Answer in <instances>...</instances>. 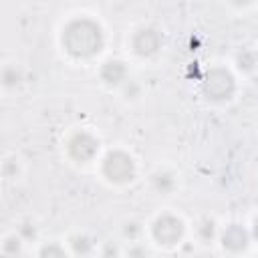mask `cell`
<instances>
[{
  "mask_svg": "<svg viewBox=\"0 0 258 258\" xmlns=\"http://www.w3.org/2000/svg\"><path fill=\"white\" fill-rule=\"evenodd\" d=\"M60 42H62V48L73 58L83 60V58H93L101 52L105 44V34L97 20L89 16H79L64 24Z\"/></svg>",
  "mask_w": 258,
  "mask_h": 258,
  "instance_id": "cell-1",
  "label": "cell"
},
{
  "mask_svg": "<svg viewBox=\"0 0 258 258\" xmlns=\"http://www.w3.org/2000/svg\"><path fill=\"white\" fill-rule=\"evenodd\" d=\"M202 91H204L206 99H210L214 103H226L236 93L234 75L224 67H212L202 79Z\"/></svg>",
  "mask_w": 258,
  "mask_h": 258,
  "instance_id": "cell-2",
  "label": "cell"
},
{
  "mask_svg": "<svg viewBox=\"0 0 258 258\" xmlns=\"http://www.w3.org/2000/svg\"><path fill=\"white\" fill-rule=\"evenodd\" d=\"M135 159L123 149H111L101 163V171L111 183H127L135 177Z\"/></svg>",
  "mask_w": 258,
  "mask_h": 258,
  "instance_id": "cell-3",
  "label": "cell"
},
{
  "mask_svg": "<svg viewBox=\"0 0 258 258\" xmlns=\"http://www.w3.org/2000/svg\"><path fill=\"white\" fill-rule=\"evenodd\" d=\"M183 232H185L183 220L177 218L175 214H161L151 224V236H153V240L159 246H165V248L179 244L181 238H183Z\"/></svg>",
  "mask_w": 258,
  "mask_h": 258,
  "instance_id": "cell-4",
  "label": "cell"
},
{
  "mask_svg": "<svg viewBox=\"0 0 258 258\" xmlns=\"http://www.w3.org/2000/svg\"><path fill=\"white\" fill-rule=\"evenodd\" d=\"M67 153L77 163H89L99 153V139L89 131H75L67 139Z\"/></svg>",
  "mask_w": 258,
  "mask_h": 258,
  "instance_id": "cell-5",
  "label": "cell"
},
{
  "mask_svg": "<svg viewBox=\"0 0 258 258\" xmlns=\"http://www.w3.org/2000/svg\"><path fill=\"white\" fill-rule=\"evenodd\" d=\"M161 48V32L153 26H143L139 30L133 32L131 36V50L133 54L141 56V58H149L153 54H157Z\"/></svg>",
  "mask_w": 258,
  "mask_h": 258,
  "instance_id": "cell-6",
  "label": "cell"
},
{
  "mask_svg": "<svg viewBox=\"0 0 258 258\" xmlns=\"http://www.w3.org/2000/svg\"><path fill=\"white\" fill-rule=\"evenodd\" d=\"M250 232L240 226V224H230L224 228V232L220 234V244L226 252H232V254H240L248 248L250 244Z\"/></svg>",
  "mask_w": 258,
  "mask_h": 258,
  "instance_id": "cell-7",
  "label": "cell"
},
{
  "mask_svg": "<svg viewBox=\"0 0 258 258\" xmlns=\"http://www.w3.org/2000/svg\"><path fill=\"white\" fill-rule=\"evenodd\" d=\"M99 79L107 85V87H119L127 81V67L123 60L119 58H109L101 64L99 69Z\"/></svg>",
  "mask_w": 258,
  "mask_h": 258,
  "instance_id": "cell-8",
  "label": "cell"
},
{
  "mask_svg": "<svg viewBox=\"0 0 258 258\" xmlns=\"http://www.w3.org/2000/svg\"><path fill=\"white\" fill-rule=\"evenodd\" d=\"M151 185L157 194L169 196V194H173L177 183H175V175L171 171H157V173L151 175Z\"/></svg>",
  "mask_w": 258,
  "mask_h": 258,
  "instance_id": "cell-9",
  "label": "cell"
},
{
  "mask_svg": "<svg viewBox=\"0 0 258 258\" xmlns=\"http://www.w3.org/2000/svg\"><path fill=\"white\" fill-rule=\"evenodd\" d=\"M236 64H238L240 71L250 73V71H254L256 64H258V54H256L252 48H242V50H238V54H236Z\"/></svg>",
  "mask_w": 258,
  "mask_h": 258,
  "instance_id": "cell-10",
  "label": "cell"
},
{
  "mask_svg": "<svg viewBox=\"0 0 258 258\" xmlns=\"http://www.w3.org/2000/svg\"><path fill=\"white\" fill-rule=\"evenodd\" d=\"M69 244H71L73 254H77V256H87V254L93 252V240H91L89 236H85V234L73 236V238L69 240Z\"/></svg>",
  "mask_w": 258,
  "mask_h": 258,
  "instance_id": "cell-11",
  "label": "cell"
},
{
  "mask_svg": "<svg viewBox=\"0 0 258 258\" xmlns=\"http://www.w3.org/2000/svg\"><path fill=\"white\" fill-rule=\"evenodd\" d=\"M20 81H22V73L20 69H16V64H6L2 69V85L6 89H16Z\"/></svg>",
  "mask_w": 258,
  "mask_h": 258,
  "instance_id": "cell-12",
  "label": "cell"
},
{
  "mask_svg": "<svg viewBox=\"0 0 258 258\" xmlns=\"http://www.w3.org/2000/svg\"><path fill=\"white\" fill-rule=\"evenodd\" d=\"M198 236L204 244L212 242L216 238V222L212 218H202L200 224H198Z\"/></svg>",
  "mask_w": 258,
  "mask_h": 258,
  "instance_id": "cell-13",
  "label": "cell"
},
{
  "mask_svg": "<svg viewBox=\"0 0 258 258\" xmlns=\"http://www.w3.org/2000/svg\"><path fill=\"white\" fill-rule=\"evenodd\" d=\"M22 250V238L20 236H8L4 242H2V252L4 254H20Z\"/></svg>",
  "mask_w": 258,
  "mask_h": 258,
  "instance_id": "cell-14",
  "label": "cell"
},
{
  "mask_svg": "<svg viewBox=\"0 0 258 258\" xmlns=\"http://www.w3.org/2000/svg\"><path fill=\"white\" fill-rule=\"evenodd\" d=\"M38 254L40 256H48V258H52V256H67V252H64V248L62 246H58L56 242H52V244H46V246H42L40 250H38Z\"/></svg>",
  "mask_w": 258,
  "mask_h": 258,
  "instance_id": "cell-15",
  "label": "cell"
},
{
  "mask_svg": "<svg viewBox=\"0 0 258 258\" xmlns=\"http://www.w3.org/2000/svg\"><path fill=\"white\" fill-rule=\"evenodd\" d=\"M18 236H20L22 240H32V238H36V228H34L30 222H24V224L18 228Z\"/></svg>",
  "mask_w": 258,
  "mask_h": 258,
  "instance_id": "cell-16",
  "label": "cell"
},
{
  "mask_svg": "<svg viewBox=\"0 0 258 258\" xmlns=\"http://www.w3.org/2000/svg\"><path fill=\"white\" fill-rule=\"evenodd\" d=\"M16 171H18V165H16V161H14V159H6V161L2 163V173H4V177H6V179L16 177Z\"/></svg>",
  "mask_w": 258,
  "mask_h": 258,
  "instance_id": "cell-17",
  "label": "cell"
},
{
  "mask_svg": "<svg viewBox=\"0 0 258 258\" xmlns=\"http://www.w3.org/2000/svg\"><path fill=\"white\" fill-rule=\"evenodd\" d=\"M139 232H141V226H139L137 222H129V224H125V228H123V234H125V238H129V240H135V238L139 236Z\"/></svg>",
  "mask_w": 258,
  "mask_h": 258,
  "instance_id": "cell-18",
  "label": "cell"
},
{
  "mask_svg": "<svg viewBox=\"0 0 258 258\" xmlns=\"http://www.w3.org/2000/svg\"><path fill=\"white\" fill-rule=\"evenodd\" d=\"M254 0H230V4L232 6H236V8H246V6H250Z\"/></svg>",
  "mask_w": 258,
  "mask_h": 258,
  "instance_id": "cell-19",
  "label": "cell"
},
{
  "mask_svg": "<svg viewBox=\"0 0 258 258\" xmlns=\"http://www.w3.org/2000/svg\"><path fill=\"white\" fill-rule=\"evenodd\" d=\"M252 238L258 242V218L254 220V226H252Z\"/></svg>",
  "mask_w": 258,
  "mask_h": 258,
  "instance_id": "cell-20",
  "label": "cell"
}]
</instances>
